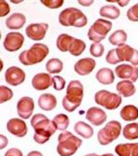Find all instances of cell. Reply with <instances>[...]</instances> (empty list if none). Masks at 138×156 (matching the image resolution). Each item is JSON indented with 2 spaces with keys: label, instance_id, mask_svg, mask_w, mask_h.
Instances as JSON below:
<instances>
[{
  "label": "cell",
  "instance_id": "6da1fadb",
  "mask_svg": "<svg viewBox=\"0 0 138 156\" xmlns=\"http://www.w3.org/2000/svg\"><path fill=\"white\" fill-rule=\"evenodd\" d=\"M31 126L34 130L33 140L38 144L47 143L51 136L57 132V127L47 116L42 113L34 114L31 119Z\"/></svg>",
  "mask_w": 138,
  "mask_h": 156
},
{
  "label": "cell",
  "instance_id": "7a4b0ae2",
  "mask_svg": "<svg viewBox=\"0 0 138 156\" xmlns=\"http://www.w3.org/2000/svg\"><path fill=\"white\" fill-rule=\"evenodd\" d=\"M84 99V86L79 80H71L67 86L66 95L62 100L63 108L69 112H74L81 105Z\"/></svg>",
  "mask_w": 138,
  "mask_h": 156
},
{
  "label": "cell",
  "instance_id": "3957f363",
  "mask_svg": "<svg viewBox=\"0 0 138 156\" xmlns=\"http://www.w3.org/2000/svg\"><path fill=\"white\" fill-rule=\"evenodd\" d=\"M49 54V48L42 43H35L29 49L23 50L19 55V61L25 66L42 62Z\"/></svg>",
  "mask_w": 138,
  "mask_h": 156
},
{
  "label": "cell",
  "instance_id": "277c9868",
  "mask_svg": "<svg viewBox=\"0 0 138 156\" xmlns=\"http://www.w3.org/2000/svg\"><path fill=\"white\" fill-rule=\"evenodd\" d=\"M57 152L60 156H72L83 144V140L70 131H63L58 136Z\"/></svg>",
  "mask_w": 138,
  "mask_h": 156
},
{
  "label": "cell",
  "instance_id": "5b68a950",
  "mask_svg": "<svg viewBox=\"0 0 138 156\" xmlns=\"http://www.w3.org/2000/svg\"><path fill=\"white\" fill-rule=\"evenodd\" d=\"M58 22L65 27L82 28L87 25V17L85 13L77 8H67L58 15Z\"/></svg>",
  "mask_w": 138,
  "mask_h": 156
},
{
  "label": "cell",
  "instance_id": "8992f818",
  "mask_svg": "<svg viewBox=\"0 0 138 156\" xmlns=\"http://www.w3.org/2000/svg\"><path fill=\"white\" fill-rule=\"evenodd\" d=\"M122 124L119 121H109L103 128L98 131L97 141L102 146H107L119 138L122 134Z\"/></svg>",
  "mask_w": 138,
  "mask_h": 156
},
{
  "label": "cell",
  "instance_id": "52a82bcc",
  "mask_svg": "<svg viewBox=\"0 0 138 156\" xmlns=\"http://www.w3.org/2000/svg\"><path fill=\"white\" fill-rule=\"evenodd\" d=\"M95 101L97 105L104 107L107 110L112 111L121 106L122 102V98L121 95L117 93L102 89L95 94Z\"/></svg>",
  "mask_w": 138,
  "mask_h": 156
},
{
  "label": "cell",
  "instance_id": "ba28073f",
  "mask_svg": "<svg viewBox=\"0 0 138 156\" xmlns=\"http://www.w3.org/2000/svg\"><path fill=\"white\" fill-rule=\"evenodd\" d=\"M24 44V36L19 32H10L7 34L3 46L4 48L9 52H16L22 48Z\"/></svg>",
  "mask_w": 138,
  "mask_h": 156
},
{
  "label": "cell",
  "instance_id": "9c48e42d",
  "mask_svg": "<svg viewBox=\"0 0 138 156\" xmlns=\"http://www.w3.org/2000/svg\"><path fill=\"white\" fill-rule=\"evenodd\" d=\"M114 73L122 80H130L133 83L138 80V67L132 64L122 63L118 65Z\"/></svg>",
  "mask_w": 138,
  "mask_h": 156
},
{
  "label": "cell",
  "instance_id": "30bf717a",
  "mask_svg": "<svg viewBox=\"0 0 138 156\" xmlns=\"http://www.w3.org/2000/svg\"><path fill=\"white\" fill-rule=\"evenodd\" d=\"M26 79L25 72L17 66L9 67L5 72V80L6 82L12 87H17L22 85Z\"/></svg>",
  "mask_w": 138,
  "mask_h": 156
},
{
  "label": "cell",
  "instance_id": "8fae6325",
  "mask_svg": "<svg viewBox=\"0 0 138 156\" xmlns=\"http://www.w3.org/2000/svg\"><path fill=\"white\" fill-rule=\"evenodd\" d=\"M49 25L47 23H31L25 29L27 37L33 41H41L45 38Z\"/></svg>",
  "mask_w": 138,
  "mask_h": 156
},
{
  "label": "cell",
  "instance_id": "7c38bea8",
  "mask_svg": "<svg viewBox=\"0 0 138 156\" xmlns=\"http://www.w3.org/2000/svg\"><path fill=\"white\" fill-rule=\"evenodd\" d=\"M34 110V101L31 97H22L17 102V112L21 119H29Z\"/></svg>",
  "mask_w": 138,
  "mask_h": 156
},
{
  "label": "cell",
  "instance_id": "4fadbf2b",
  "mask_svg": "<svg viewBox=\"0 0 138 156\" xmlns=\"http://www.w3.org/2000/svg\"><path fill=\"white\" fill-rule=\"evenodd\" d=\"M86 120L95 126H102L108 119V115L103 109L98 107H91L85 112Z\"/></svg>",
  "mask_w": 138,
  "mask_h": 156
},
{
  "label": "cell",
  "instance_id": "5bb4252c",
  "mask_svg": "<svg viewBox=\"0 0 138 156\" xmlns=\"http://www.w3.org/2000/svg\"><path fill=\"white\" fill-rule=\"evenodd\" d=\"M8 131L17 136V138H23L28 133V127L23 119L19 118H11L7 123Z\"/></svg>",
  "mask_w": 138,
  "mask_h": 156
},
{
  "label": "cell",
  "instance_id": "9a60e30c",
  "mask_svg": "<svg viewBox=\"0 0 138 156\" xmlns=\"http://www.w3.org/2000/svg\"><path fill=\"white\" fill-rule=\"evenodd\" d=\"M96 62L92 58H83L74 64V71L77 74L85 76L90 74L95 68Z\"/></svg>",
  "mask_w": 138,
  "mask_h": 156
},
{
  "label": "cell",
  "instance_id": "2e32d148",
  "mask_svg": "<svg viewBox=\"0 0 138 156\" xmlns=\"http://www.w3.org/2000/svg\"><path fill=\"white\" fill-rule=\"evenodd\" d=\"M32 86L38 91L48 89L52 86V77L48 73H39L33 77Z\"/></svg>",
  "mask_w": 138,
  "mask_h": 156
},
{
  "label": "cell",
  "instance_id": "e0dca14e",
  "mask_svg": "<svg viewBox=\"0 0 138 156\" xmlns=\"http://www.w3.org/2000/svg\"><path fill=\"white\" fill-rule=\"evenodd\" d=\"M6 26L9 30H19L26 23V17L24 14L15 12L9 16L6 20Z\"/></svg>",
  "mask_w": 138,
  "mask_h": 156
},
{
  "label": "cell",
  "instance_id": "ac0fdd59",
  "mask_svg": "<svg viewBox=\"0 0 138 156\" xmlns=\"http://www.w3.org/2000/svg\"><path fill=\"white\" fill-rule=\"evenodd\" d=\"M90 29L92 31H94L95 34H97L98 35L103 36V37L106 38L108 34L112 29V23L108 21V20L102 19V18L101 19H97L96 21L92 24Z\"/></svg>",
  "mask_w": 138,
  "mask_h": 156
},
{
  "label": "cell",
  "instance_id": "d6986e66",
  "mask_svg": "<svg viewBox=\"0 0 138 156\" xmlns=\"http://www.w3.org/2000/svg\"><path fill=\"white\" fill-rule=\"evenodd\" d=\"M57 98L50 93L42 94L38 99V106L46 112H50L54 110L57 107Z\"/></svg>",
  "mask_w": 138,
  "mask_h": 156
},
{
  "label": "cell",
  "instance_id": "ffe728a7",
  "mask_svg": "<svg viewBox=\"0 0 138 156\" xmlns=\"http://www.w3.org/2000/svg\"><path fill=\"white\" fill-rule=\"evenodd\" d=\"M116 90L118 91V94L124 98H130L133 96L136 92L133 82L130 80H122L118 82L116 85Z\"/></svg>",
  "mask_w": 138,
  "mask_h": 156
},
{
  "label": "cell",
  "instance_id": "44dd1931",
  "mask_svg": "<svg viewBox=\"0 0 138 156\" xmlns=\"http://www.w3.org/2000/svg\"><path fill=\"white\" fill-rule=\"evenodd\" d=\"M95 79L101 85H111L115 81V73L109 68H101L96 72Z\"/></svg>",
  "mask_w": 138,
  "mask_h": 156
},
{
  "label": "cell",
  "instance_id": "7402d4cb",
  "mask_svg": "<svg viewBox=\"0 0 138 156\" xmlns=\"http://www.w3.org/2000/svg\"><path fill=\"white\" fill-rule=\"evenodd\" d=\"M73 129H74V132L78 135L82 136L83 139H91L93 135H94V129L93 127L85 123V122H83V121H78L74 126H73Z\"/></svg>",
  "mask_w": 138,
  "mask_h": 156
},
{
  "label": "cell",
  "instance_id": "603a6c76",
  "mask_svg": "<svg viewBox=\"0 0 138 156\" xmlns=\"http://www.w3.org/2000/svg\"><path fill=\"white\" fill-rule=\"evenodd\" d=\"M121 118L126 122H133L138 119V108L133 104L125 105L120 112Z\"/></svg>",
  "mask_w": 138,
  "mask_h": 156
},
{
  "label": "cell",
  "instance_id": "cb8c5ba5",
  "mask_svg": "<svg viewBox=\"0 0 138 156\" xmlns=\"http://www.w3.org/2000/svg\"><path fill=\"white\" fill-rule=\"evenodd\" d=\"M74 37L68 34H61L57 36V41H56V46L57 49L61 52H69L71 45L72 44Z\"/></svg>",
  "mask_w": 138,
  "mask_h": 156
},
{
  "label": "cell",
  "instance_id": "d4e9b609",
  "mask_svg": "<svg viewBox=\"0 0 138 156\" xmlns=\"http://www.w3.org/2000/svg\"><path fill=\"white\" fill-rule=\"evenodd\" d=\"M99 15L103 17L104 19L106 18L109 20H116L121 16V10L116 6L109 4V5H106L100 8Z\"/></svg>",
  "mask_w": 138,
  "mask_h": 156
},
{
  "label": "cell",
  "instance_id": "484cf974",
  "mask_svg": "<svg viewBox=\"0 0 138 156\" xmlns=\"http://www.w3.org/2000/svg\"><path fill=\"white\" fill-rule=\"evenodd\" d=\"M127 38H128V35L124 30H116L109 35V42L111 45L116 46L118 48V47H121L126 44Z\"/></svg>",
  "mask_w": 138,
  "mask_h": 156
},
{
  "label": "cell",
  "instance_id": "4316f807",
  "mask_svg": "<svg viewBox=\"0 0 138 156\" xmlns=\"http://www.w3.org/2000/svg\"><path fill=\"white\" fill-rule=\"evenodd\" d=\"M64 67L63 62L57 58H53L46 63V69L49 74H57L62 72Z\"/></svg>",
  "mask_w": 138,
  "mask_h": 156
},
{
  "label": "cell",
  "instance_id": "83f0119b",
  "mask_svg": "<svg viewBox=\"0 0 138 156\" xmlns=\"http://www.w3.org/2000/svg\"><path fill=\"white\" fill-rule=\"evenodd\" d=\"M122 135L127 140H138V123L133 122L126 125L122 129Z\"/></svg>",
  "mask_w": 138,
  "mask_h": 156
},
{
  "label": "cell",
  "instance_id": "f1b7e54d",
  "mask_svg": "<svg viewBox=\"0 0 138 156\" xmlns=\"http://www.w3.org/2000/svg\"><path fill=\"white\" fill-rule=\"evenodd\" d=\"M116 50H117L118 56H119L120 60H121V62H130L131 58H132V56L133 54V51H134V48H132L129 45L124 44V45H122L121 47L116 48Z\"/></svg>",
  "mask_w": 138,
  "mask_h": 156
},
{
  "label": "cell",
  "instance_id": "f546056e",
  "mask_svg": "<svg viewBox=\"0 0 138 156\" xmlns=\"http://www.w3.org/2000/svg\"><path fill=\"white\" fill-rule=\"evenodd\" d=\"M53 122H54L57 129L60 130V131H62V132L66 131V129L70 126V118H69V116L65 113L57 114L53 118Z\"/></svg>",
  "mask_w": 138,
  "mask_h": 156
},
{
  "label": "cell",
  "instance_id": "4dcf8cb0",
  "mask_svg": "<svg viewBox=\"0 0 138 156\" xmlns=\"http://www.w3.org/2000/svg\"><path fill=\"white\" fill-rule=\"evenodd\" d=\"M85 48H86L85 42L84 40H82V39L75 38L72 44L71 45L69 52L71 53V55H72L74 57H78V56L82 55L85 51Z\"/></svg>",
  "mask_w": 138,
  "mask_h": 156
},
{
  "label": "cell",
  "instance_id": "1f68e13d",
  "mask_svg": "<svg viewBox=\"0 0 138 156\" xmlns=\"http://www.w3.org/2000/svg\"><path fill=\"white\" fill-rule=\"evenodd\" d=\"M115 152L118 156H131V143H121L115 147Z\"/></svg>",
  "mask_w": 138,
  "mask_h": 156
},
{
  "label": "cell",
  "instance_id": "d6a6232c",
  "mask_svg": "<svg viewBox=\"0 0 138 156\" xmlns=\"http://www.w3.org/2000/svg\"><path fill=\"white\" fill-rule=\"evenodd\" d=\"M13 98V91L6 87V86H1L0 87V103L3 104L7 101H9Z\"/></svg>",
  "mask_w": 138,
  "mask_h": 156
},
{
  "label": "cell",
  "instance_id": "836d02e7",
  "mask_svg": "<svg viewBox=\"0 0 138 156\" xmlns=\"http://www.w3.org/2000/svg\"><path fill=\"white\" fill-rule=\"evenodd\" d=\"M105 52V47L101 43H93L90 46V54L95 58H100Z\"/></svg>",
  "mask_w": 138,
  "mask_h": 156
},
{
  "label": "cell",
  "instance_id": "e575fe53",
  "mask_svg": "<svg viewBox=\"0 0 138 156\" xmlns=\"http://www.w3.org/2000/svg\"><path fill=\"white\" fill-rule=\"evenodd\" d=\"M52 86L55 90L61 91L66 87V81L60 75H54L52 76Z\"/></svg>",
  "mask_w": 138,
  "mask_h": 156
},
{
  "label": "cell",
  "instance_id": "d590c367",
  "mask_svg": "<svg viewBox=\"0 0 138 156\" xmlns=\"http://www.w3.org/2000/svg\"><path fill=\"white\" fill-rule=\"evenodd\" d=\"M106 62L111 65H116L121 62V60H120L119 56H118L116 48L109 50V52L106 55Z\"/></svg>",
  "mask_w": 138,
  "mask_h": 156
},
{
  "label": "cell",
  "instance_id": "8d00e7d4",
  "mask_svg": "<svg viewBox=\"0 0 138 156\" xmlns=\"http://www.w3.org/2000/svg\"><path fill=\"white\" fill-rule=\"evenodd\" d=\"M41 4L46 6L48 9H57L63 6L64 1L63 0H41Z\"/></svg>",
  "mask_w": 138,
  "mask_h": 156
},
{
  "label": "cell",
  "instance_id": "74e56055",
  "mask_svg": "<svg viewBox=\"0 0 138 156\" xmlns=\"http://www.w3.org/2000/svg\"><path fill=\"white\" fill-rule=\"evenodd\" d=\"M126 16L129 21H131V22H133V23L138 22V3L132 6L127 10Z\"/></svg>",
  "mask_w": 138,
  "mask_h": 156
},
{
  "label": "cell",
  "instance_id": "f35d334b",
  "mask_svg": "<svg viewBox=\"0 0 138 156\" xmlns=\"http://www.w3.org/2000/svg\"><path fill=\"white\" fill-rule=\"evenodd\" d=\"M10 12V6L5 0H0V17H6Z\"/></svg>",
  "mask_w": 138,
  "mask_h": 156
},
{
  "label": "cell",
  "instance_id": "ab89813d",
  "mask_svg": "<svg viewBox=\"0 0 138 156\" xmlns=\"http://www.w3.org/2000/svg\"><path fill=\"white\" fill-rule=\"evenodd\" d=\"M87 37L89 38V40L93 41V43H100L101 41H103L105 39V37L98 35L94 31H92L90 28H89V30L87 32Z\"/></svg>",
  "mask_w": 138,
  "mask_h": 156
},
{
  "label": "cell",
  "instance_id": "60d3db41",
  "mask_svg": "<svg viewBox=\"0 0 138 156\" xmlns=\"http://www.w3.org/2000/svg\"><path fill=\"white\" fill-rule=\"evenodd\" d=\"M4 156H23V153H22V151L19 149L11 148V149H9L5 152Z\"/></svg>",
  "mask_w": 138,
  "mask_h": 156
},
{
  "label": "cell",
  "instance_id": "b9f144b4",
  "mask_svg": "<svg viewBox=\"0 0 138 156\" xmlns=\"http://www.w3.org/2000/svg\"><path fill=\"white\" fill-rule=\"evenodd\" d=\"M130 63L133 66H138V50L134 48V51H133V54L131 58V61H130Z\"/></svg>",
  "mask_w": 138,
  "mask_h": 156
},
{
  "label": "cell",
  "instance_id": "7bdbcfd3",
  "mask_svg": "<svg viewBox=\"0 0 138 156\" xmlns=\"http://www.w3.org/2000/svg\"><path fill=\"white\" fill-rule=\"evenodd\" d=\"M9 144V140L6 136L4 135H0V149L3 150L5 149Z\"/></svg>",
  "mask_w": 138,
  "mask_h": 156
},
{
  "label": "cell",
  "instance_id": "ee69618b",
  "mask_svg": "<svg viewBox=\"0 0 138 156\" xmlns=\"http://www.w3.org/2000/svg\"><path fill=\"white\" fill-rule=\"evenodd\" d=\"M78 4L87 8L94 4V0H78Z\"/></svg>",
  "mask_w": 138,
  "mask_h": 156
},
{
  "label": "cell",
  "instance_id": "f6af8a7d",
  "mask_svg": "<svg viewBox=\"0 0 138 156\" xmlns=\"http://www.w3.org/2000/svg\"><path fill=\"white\" fill-rule=\"evenodd\" d=\"M131 148H132L131 156H138V142L131 143Z\"/></svg>",
  "mask_w": 138,
  "mask_h": 156
},
{
  "label": "cell",
  "instance_id": "bcb514c9",
  "mask_svg": "<svg viewBox=\"0 0 138 156\" xmlns=\"http://www.w3.org/2000/svg\"><path fill=\"white\" fill-rule=\"evenodd\" d=\"M27 156H44L43 153L41 151H30Z\"/></svg>",
  "mask_w": 138,
  "mask_h": 156
},
{
  "label": "cell",
  "instance_id": "7dc6e473",
  "mask_svg": "<svg viewBox=\"0 0 138 156\" xmlns=\"http://www.w3.org/2000/svg\"><path fill=\"white\" fill-rule=\"evenodd\" d=\"M129 3H130V0H124V1H117V4L119 5L120 7H122V8L126 7Z\"/></svg>",
  "mask_w": 138,
  "mask_h": 156
},
{
  "label": "cell",
  "instance_id": "c3c4849f",
  "mask_svg": "<svg viewBox=\"0 0 138 156\" xmlns=\"http://www.w3.org/2000/svg\"><path fill=\"white\" fill-rule=\"evenodd\" d=\"M10 2L13 4H19V3H22L23 0H21V1H15V0H10Z\"/></svg>",
  "mask_w": 138,
  "mask_h": 156
},
{
  "label": "cell",
  "instance_id": "681fc988",
  "mask_svg": "<svg viewBox=\"0 0 138 156\" xmlns=\"http://www.w3.org/2000/svg\"><path fill=\"white\" fill-rule=\"evenodd\" d=\"M97 156H115V155H113L112 153H104L102 155H97Z\"/></svg>",
  "mask_w": 138,
  "mask_h": 156
},
{
  "label": "cell",
  "instance_id": "f907efd6",
  "mask_svg": "<svg viewBox=\"0 0 138 156\" xmlns=\"http://www.w3.org/2000/svg\"><path fill=\"white\" fill-rule=\"evenodd\" d=\"M85 156H97V154H95V153H90V154H86Z\"/></svg>",
  "mask_w": 138,
  "mask_h": 156
}]
</instances>
